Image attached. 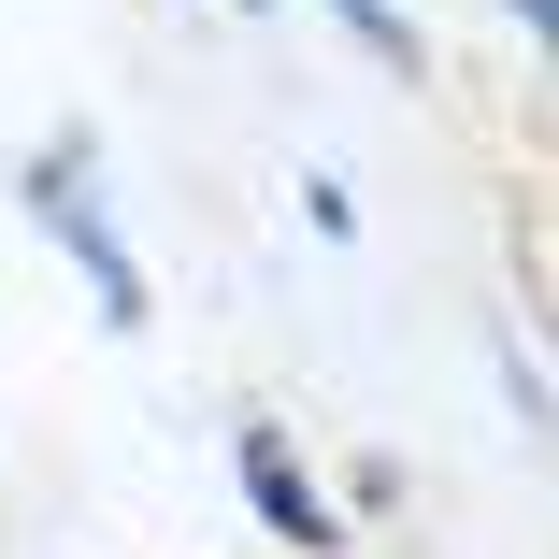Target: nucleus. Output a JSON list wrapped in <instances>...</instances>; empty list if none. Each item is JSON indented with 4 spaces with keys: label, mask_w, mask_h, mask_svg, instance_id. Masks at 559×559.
I'll return each instance as SVG.
<instances>
[{
    "label": "nucleus",
    "mask_w": 559,
    "mask_h": 559,
    "mask_svg": "<svg viewBox=\"0 0 559 559\" xmlns=\"http://www.w3.org/2000/svg\"><path fill=\"white\" fill-rule=\"evenodd\" d=\"M502 15H516V29H531V44H545V29H559V0H502Z\"/></svg>",
    "instance_id": "39448f33"
},
{
    "label": "nucleus",
    "mask_w": 559,
    "mask_h": 559,
    "mask_svg": "<svg viewBox=\"0 0 559 559\" xmlns=\"http://www.w3.org/2000/svg\"><path fill=\"white\" fill-rule=\"evenodd\" d=\"M230 488H245V516H259L287 559H330V545H345V502L301 474V444H287L273 416H230Z\"/></svg>",
    "instance_id": "f03ea898"
},
{
    "label": "nucleus",
    "mask_w": 559,
    "mask_h": 559,
    "mask_svg": "<svg viewBox=\"0 0 559 559\" xmlns=\"http://www.w3.org/2000/svg\"><path fill=\"white\" fill-rule=\"evenodd\" d=\"M330 29H345L373 72H430V29H416V0H316Z\"/></svg>",
    "instance_id": "7ed1b4c3"
},
{
    "label": "nucleus",
    "mask_w": 559,
    "mask_h": 559,
    "mask_svg": "<svg viewBox=\"0 0 559 559\" xmlns=\"http://www.w3.org/2000/svg\"><path fill=\"white\" fill-rule=\"evenodd\" d=\"M15 201H29V230L86 273V301L116 316V330H144L158 316V287H144V245L116 230V201H100V130H44L29 158H15Z\"/></svg>",
    "instance_id": "f257e3e1"
},
{
    "label": "nucleus",
    "mask_w": 559,
    "mask_h": 559,
    "mask_svg": "<svg viewBox=\"0 0 559 559\" xmlns=\"http://www.w3.org/2000/svg\"><path fill=\"white\" fill-rule=\"evenodd\" d=\"M230 15H273V0H230Z\"/></svg>",
    "instance_id": "423d86ee"
},
{
    "label": "nucleus",
    "mask_w": 559,
    "mask_h": 559,
    "mask_svg": "<svg viewBox=\"0 0 559 559\" xmlns=\"http://www.w3.org/2000/svg\"><path fill=\"white\" fill-rule=\"evenodd\" d=\"M301 230H316V245H359V201H345V173H301Z\"/></svg>",
    "instance_id": "20e7f679"
}]
</instances>
